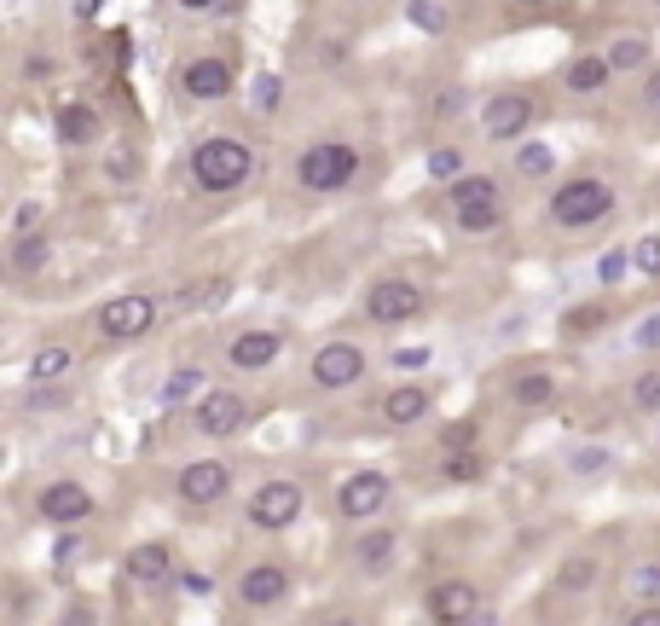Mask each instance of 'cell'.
Segmentation results:
<instances>
[{
    "instance_id": "1",
    "label": "cell",
    "mask_w": 660,
    "mask_h": 626,
    "mask_svg": "<svg viewBox=\"0 0 660 626\" xmlns=\"http://www.w3.org/2000/svg\"><path fill=\"white\" fill-rule=\"evenodd\" d=\"M185 169H192V186H197V192L226 197V192H243V186L255 180V151H250V139L209 134V139H197V146H192Z\"/></svg>"
},
{
    "instance_id": "2",
    "label": "cell",
    "mask_w": 660,
    "mask_h": 626,
    "mask_svg": "<svg viewBox=\"0 0 660 626\" xmlns=\"http://www.w3.org/2000/svg\"><path fill=\"white\" fill-rule=\"evenodd\" d=\"M614 209H621V197H614V186L603 174H568L545 204L550 227H562V232H591L603 220H614Z\"/></svg>"
},
{
    "instance_id": "3",
    "label": "cell",
    "mask_w": 660,
    "mask_h": 626,
    "mask_svg": "<svg viewBox=\"0 0 660 626\" xmlns=\"http://www.w3.org/2000/svg\"><path fill=\"white\" fill-rule=\"evenodd\" d=\"M360 169H365L360 146H348V139H319V146H307L296 157V186L314 192V197H337L360 180Z\"/></svg>"
},
{
    "instance_id": "4",
    "label": "cell",
    "mask_w": 660,
    "mask_h": 626,
    "mask_svg": "<svg viewBox=\"0 0 660 626\" xmlns=\"http://www.w3.org/2000/svg\"><path fill=\"white\" fill-rule=\"evenodd\" d=\"M446 197H452V220L464 232H492L504 220V186L492 174H458L446 186Z\"/></svg>"
},
{
    "instance_id": "5",
    "label": "cell",
    "mask_w": 660,
    "mask_h": 626,
    "mask_svg": "<svg viewBox=\"0 0 660 626\" xmlns=\"http://www.w3.org/2000/svg\"><path fill=\"white\" fill-rule=\"evenodd\" d=\"M301 504H307L301 481H291V476H266L261 488L243 499V516H250V528H261V534H284V528H291V522L301 516Z\"/></svg>"
},
{
    "instance_id": "6",
    "label": "cell",
    "mask_w": 660,
    "mask_h": 626,
    "mask_svg": "<svg viewBox=\"0 0 660 626\" xmlns=\"http://www.w3.org/2000/svg\"><path fill=\"white\" fill-rule=\"evenodd\" d=\"M250 418H255V407H250V395H238V389H203L192 400V430L209 435V441L243 435V430H250Z\"/></svg>"
},
{
    "instance_id": "7",
    "label": "cell",
    "mask_w": 660,
    "mask_h": 626,
    "mask_svg": "<svg viewBox=\"0 0 660 626\" xmlns=\"http://www.w3.org/2000/svg\"><path fill=\"white\" fill-rule=\"evenodd\" d=\"M423 308H429V296L411 285V278H400V273H388V278H377V285L365 291V319H371V326H383V331L411 326Z\"/></svg>"
},
{
    "instance_id": "8",
    "label": "cell",
    "mask_w": 660,
    "mask_h": 626,
    "mask_svg": "<svg viewBox=\"0 0 660 626\" xmlns=\"http://www.w3.org/2000/svg\"><path fill=\"white\" fill-rule=\"evenodd\" d=\"M157 319H162V301L146 296V291H128V296H111L105 308H99V337L139 342V337H151Z\"/></svg>"
},
{
    "instance_id": "9",
    "label": "cell",
    "mask_w": 660,
    "mask_h": 626,
    "mask_svg": "<svg viewBox=\"0 0 660 626\" xmlns=\"http://www.w3.org/2000/svg\"><path fill=\"white\" fill-rule=\"evenodd\" d=\"M365 372H371V354L360 342H325V349L307 360V377H314V389H325V395L354 389V383H365Z\"/></svg>"
},
{
    "instance_id": "10",
    "label": "cell",
    "mask_w": 660,
    "mask_h": 626,
    "mask_svg": "<svg viewBox=\"0 0 660 626\" xmlns=\"http://www.w3.org/2000/svg\"><path fill=\"white\" fill-rule=\"evenodd\" d=\"M533 116H539L533 93L527 88H504V93H492L481 105V134L492 139V146H510V139H522L533 128Z\"/></svg>"
},
{
    "instance_id": "11",
    "label": "cell",
    "mask_w": 660,
    "mask_h": 626,
    "mask_svg": "<svg viewBox=\"0 0 660 626\" xmlns=\"http://www.w3.org/2000/svg\"><path fill=\"white\" fill-rule=\"evenodd\" d=\"M388 499H395V481L383 470H354V476H342V488H337V516L342 522H377Z\"/></svg>"
},
{
    "instance_id": "12",
    "label": "cell",
    "mask_w": 660,
    "mask_h": 626,
    "mask_svg": "<svg viewBox=\"0 0 660 626\" xmlns=\"http://www.w3.org/2000/svg\"><path fill=\"white\" fill-rule=\"evenodd\" d=\"M174 493L185 504H197V511H209V504H220L226 493H232V464H226V458H192L174 476Z\"/></svg>"
},
{
    "instance_id": "13",
    "label": "cell",
    "mask_w": 660,
    "mask_h": 626,
    "mask_svg": "<svg viewBox=\"0 0 660 626\" xmlns=\"http://www.w3.org/2000/svg\"><path fill=\"white\" fill-rule=\"evenodd\" d=\"M180 93L185 99H197V105H220V99H232V65H226V58H215V53H203V58H185L180 65Z\"/></svg>"
},
{
    "instance_id": "14",
    "label": "cell",
    "mask_w": 660,
    "mask_h": 626,
    "mask_svg": "<svg viewBox=\"0 0 660 626\" xmlns=\"http://www.w3.org/2000/svg\"><path fill=\"white\" fill-rule=\"evenodd\" d=\"M35 511L47 516V522H58V528H76V522H88L93 511H99V499L81 488V481H47V488L35 493Z\"/></svg>"
},
{
    "instance_id": "15",
    "label": "cell",
    "mask_w": 660,
    "mask_h": 626,
    "mask_svg": "<svg viewBox=\"0 0 660 626\" xmlns=\"http://www.w3.org/2000/svg\"><path fill=\"white\" fill-rule=\"evenodd\" d=\"M232 592H238L243 610H278V603L291 597V569H284V562H250Z\"/></svg>"
},
{
    "instance_id": "16",
    "label": "cell",
    "mask_w": 660,
    "mask_h": 626,
    "mask_svg": "<svg viewBox=\"0 0 660 626\" xmlns=\"http://www.w3.org/2000/svg\"><path fill=\"white\" fill-rule=\"evenodd\" d=\"M122 569H128L134 585H146V592H157V585H174V574H180V569H174V545H169V539H139Z\"/></svg>"
},
{
    "instance_id": "17",
    "label": "cell",
    "mask_w": 660,
    "mask_h": 626,
    "mask_svg": "<svg viewBox=\"0 0 660 626\" xmlns=\"http://www.w3.org/2000/svg\"><path fill=\"white\" fill-rule=\"evenodd\" d=\"M429 412H435V395H429L423 383H395V389L377 400V418L388 430H411V423H423Z\"/></svg>"
},
{
    "instance_id": "18",
    "label": "cell",
    "mask_w": 660,
    "mask_h": 626,
    "mask_svg": "<svg viewBox=\"0 0 660 626\" xmlns=\"http://www.w3.org/2000/svg\"><path fill=\"white\" fill-rule=\"evenodd\" d=\"M429 615L435 621H476L481 615V585L476 580H435L429 585Z\"/></svg>"
},
{
    "instance_id": "19",
    "label": "cell",
    "mask_w": 660,
    "mask_h": 626,
    "mask_svg": "<svg viewBox=\"0 0 660 626\" xmlns=\"http://www.w3.org/2000/svg\"><path fill=\"white\" fill-rule=\"evenodd\" d=\"M395 551H400V534L383 528V522H360V539H354V569L360 574H388L395 569Z\"/></svg>"
},
{
    "instance_id": "20",
    "label": "cell",
    "mask_w": 660,
    "mask_h": 626,
    "mask_svg": "<svg viewBox=\"0 0 660 626\" xmlns=\"http://www.w3.org/2000/svg\"><path fill=\"white\" fill-rule=\"evenodd\" d=\"M278 354H284L278 331H238L232 342H226V366L232 372H266Z\"/></svg>"
},
{
    "instance_id": "21",
    "label": "cell",
    "mask_w": 660,
    "mask_h": 626,
    "mask_svg": "<svg viewBox=\"0 0 660 626\" xmlns=\"http://www.w3.org/2000/svg\"><path fill=\"white\" fill-rule=\"evenodd\" d=\"M614 82V65H608V53H573L568 65H562V88L573 99H591V93H603Z\"/></svg>"
},
{
    "instance_id": "22",
    "label": "cell",
    "mask_w": 660,
    "mask_h": 626,
    "mask_svg": "<svg viewBox=\"0 0 660 626\" xmlns=\"http://www.w3.org/2000/svg\"><path fill=\"white\" fill-rule=\"evenodd\" d=\"M603 585V557L596 551H573L562 569H556V592L562 597H585V592H596Z\"/></svg>"
},
{
    "instance_id": "23",
    "label": "cell",
    "mask_w": 660,
    "mask_h": 626,
    "mask_svg": "<svg viewBox=\"0 0 660 626\" xmlns=\"http://www.w3.org/2000/svg\"><path fill=\"white\" fill-rule=\"evenodd\" d=\"M232 296V278H203V285H180L174 296H169V308L174 314H209V308H220V301Z\"/></svg>"
},
{
    "instance_id": "24",
    "label": "cell",
    "mask_w": 660,
    "mask_h": 626,
    "mask_svg": "<svg viewBox=\"0 0 660 626\" xmlns=\"http://www.w3.org/2000/svg\"><path fill=\"white\" fill-rule=\"evenodd\" d=\"M556 400V377L550 372H522L510 383V407H522V412H545Z\"/></svg>"
},
{
    "instance_id": "25",
    "label": "cell",
    "mask_w": 660,
    "mask_h": 626,
    "mask_svg": "<svg viewBox=\"0 0 660 626\" xmlns=\"http://www.w3.org/2000/svg\"><path fill=\"white\" fill-rule=\"evenodd\" d=\"M53 261V244H47V232H18L12 238V273H41Z\"/></svg>"
},
{
    "instance_id": "26",
    "label": "cell",
    "mask_w": 660,
    "mask_h": 626,
    "mask_svg": "<svg viewBox=\"0 0 660 626\" xmlns=\"http://www.w3.org/2000/svg\"><path fill=\"white\" fill-rule=\"evenodd\" d=\"M93 134H99L93 105H65L58 111V139H65V146H93Z\"/></svg>"
},
{
    "instance_id": "27",
    "label": "cell",
    "mask_w": 660,
    "mask_h": 626,
    "mask_svg": "<svg viewBox=\"0 0 660 626\" xmlns=\"http://www.w3.org/2000/svg\"><path fill=\"white\" fill-rule=\"evenodd\" d=\"M608 65H614V76L649 70V35H621V42L608 47Z\"/></svg>"
},
{
    "instance_id": "28",
    "label": "cell",
    "mask_w": 660,
    "mask_h": 626,
    "mask_svg": "<svg viewBox=\"0 0 660 626\" xmlns=\"http://www.w3.org/2000/svg\"><path fill=\"white\" fill-rule=\"evenodd\" d=\"M70 366H76V354L65 349V342H53V349H41L30 360V383H53V377H65Z\"/></svg>"
},
{
    "instance_id": "29",
    "label": "cell",
    "mask_w": 660,
    "mask_h": 626,
    "mask_svg": "<svg viewBox=\"0 0 660 626\" xmlns=\"http://www.w3.org/2000/svg\"><path fill=\"white\" fill-rule=\"evenodd\" d=\"M626 400H631V412L655 418V412H660V366L637 372V377H631V389H626Z\"/></svg>"
},
{
    "instance_id": "30",
    "label": "cell",
    "mask_w": 660,
    "mask_h": 626,
    "mask_svg": "<svg viewBox=\"0 0 660 626\" xmlns=\"http://www.w3.org/2000/svg\"><path fill=\"white\" fill-rule=\"evenodd\" d=\"M209 383H203V372L197 366H180V372H169V383H162V400L169 407H185V400H197Z\"/></svg>"
},
{
    "instance_id": "31",
    "label": "cell",
    "mask_w": 660,
    "mask_h": 626,
    "mask_svg": "<svg viewBox=\"0 0 660 626\" xmlns=\"http://www.w3.org/2000/svg\"><path fill=\"white\" fill-rule=\"evenodd\" d=\"M458 174H469V163H464V151H458V146H435V151H429V180L452 186Z\"/></svg>"
},
{
    "instance_id": "32",
    "label": "cell",
    "mask_w": 660,
    "mask_h": 626,
    "mask_svg": "<svg viewBox=\"0 0 660 626\" xmlns=\"http://www.w3.org/2000/svg\"><path fill=\"white\" fill-rule=\"evenodd\" d=\"M626 592L637 603H660V562H637V569H626Z\"/></svg>"
},
{
    "instance_id": "33",
    "label": "cell",
    "mask_w": 660,
    "mask_h": 626,
    "mask_svg": "<svg viewBox=\"0 0 660 626\" xmlns=\"http://www.w3.org/2000/svg\"><path fill=\"white\" fill-rule=\"evenodd\" d=\"M406 18H411L423 35H446V12L435 7V0H406Z\"/></svg>"
},
{
    "instance_id": "34",
    "label": "cell",
    "mask_w": 660,
    "mask_h": 626,
    "mask_svg": "<svg viewBox=\"0 0 660 626\" xmlns=\"http://www.w3.org/2000/svg\"><path fill=\"white\" fill-rule=\"evenodd\" d=\"M550 163H556V151H550V146H522V151H515V174H527V180L550 174Z\"/></svg>"
},
{
    "instance_id": "35",
    "label": "cell",
    "mask_w": 660,
    "mask_h": 626,
    "mask_svg": "<svg viewBox=\"0 0 660 626\" xmlns=\"http://www.w3.org/2000/svg\"><path fill=\"white\" fill-rule=\"evenodd\" d=\"M631 268L644 278H660V238H637V244H631Z\"/></svg>"
},
{
    "instance_id": "36",
    "label": "cell",
    "mask_w": 660,
    "mask_h": 626,
    "mask_svg": "<svg viewBox=\"0 0 660 626\" xmlns=\"http://www.w3.org/2000/svg\"><path fill=\"white\" fill-rule=\"evenodd\" d=\"M626 273H637L631 268V250H608L603 261H596V278H603V285H614V278H626Z\"/></svg>"
},
{
    "instance_id": "37",
    "label": "cell",
    "mask_w": 660,
    "mask_h": 626,
    "mask_svg": "<svg viewBox=\"0 0 660 626\" xmlns=\"http://www.w3.org/2000/svg\"><path fill=\"white\" fill-rule=\"evenodd\" d=\"M18 232H41V204H35V197H24V204L12 209V238Z\"/></svg>"
},
{
    "instance_id": "38",
    "label": "cell",
    "mask_w": 660,
    "mask_h": 626,
    "mask_svg": "<svg viewBox=\"0 0 660 626\" xmlns=\"http://www.w3.org/2000/svg\"><path fill=\"white\" fill-rule=\"evenodd\" d=\"M446 476H452V481H476V476H481V458H476V453H452V458H446Z\"/></svg>"
},
{
    "instance_id": "39",
    "label": "cell",
    "mask_w": 660,
    "mask_h": 626,
    "mask_svg": "<svg viewBox=\"0 0 660 626\" xmlns=\"http://www.w3.org/2000/svg\"><path fill=\"white\" fill-rule=\"evenodd\" d=\"M24 76H30V82H53V76H58V58H53V53H30V58H24Z\"/></svg>"
},
{
    "instance_id": "40",
    "label": "cell",
    "mask_w": 660,
    "mask_h": 626,
    "mask_svg": "<svg viewBox=\"0 0 660 626\" xmlns=\"http://www.w3.org/2000/svg\"><path fill=\"white\" fill-rule=\"evenodd\" d=\"M174 585H180V592H192V597H209V592H215V580L203 574V569H180Z\"/></svg>"
},
{
    "instance_id": "41",
    "label": "cell",
    "mask_w": 660,
    "mask_h": 626,
    "mask_svg": "<svg viewBox=\"0 0 660 626\" xmlns=\"http://www.w3.org/2000/svg\"><path fill=\"white\" fill-rule=\"evenodd\" d=\"M388 360H395L400 372H423V366H429V360H435V354H429L423 342H418V349H411V342H406V349H395V354H388Z\"/></svg>"
},
{
    "instance_id": "42",
    "label": "cell",
    "mask_w": 660,
    "mask_h": 626,
    "mask_svg": "<svg viewBox=\"0 0 660 626\" xmlns=\"http://www.w3.org/2000/svg\"><path fill=\"white\" fill-rule=\"evenodd\" d=\"M111 180H116V186H128V180H134V151L128 146L111 151Z\"/></svg>"
},
{
    "instance_id": "43",
    "label": "cell",
    "mask_w": 660,
    "mask_h": 626,
    "mask_svg": "<svg viewBox=\"0 0 660 626\" xmlns=\"http://www.w3.org/2000/svg\"><path fill=\"white\" fill-rule=\"evenodd\" d=\"M644 111L660 116V70H649V82H644Z\"/></svg>"
},
{
    "instance_id": "44",
    "label": "cell",
    "mask_w": 660,
    "mask_h": 626,
    "mask_svg": "<svg viewBox=\"0 0 660 626\" xmlns=\"http://www.w3.org/2000/svg\"><path fill=\"white\" fill-rule=\"evenodd\" d=\"M631 626H660V603H637V610H631Z\"/></svg>"
},
{
    "instance_id": "45",
    "label": "cell",
    "mask_w": 660,
    "mask_h": 626,
    "mask_svg": "<svg viewBox=\"0 0 660 626\" xmlns=\"http://www.w3.org/2000/svg\"><path fill=\"white\" fill-rule=\"evenodd\" d=\"M30 407H35V412H41V407H65V395H58V389L41 395V389H35V395H30Z\"/></svg>"
},
{
    "instance_id": "46",
    "label": "cell",
    "mask_w": 660,
    "mask_h": 626,
    "mask_svg": "<svg viewBox=\"0 0 660 626\" xmlns=\"http://www.w3.org/2000/svg\"><path fill=\"white\" fill-rule=\"evenodd\" d=\"M215 7H226V0H180V12H215Z\"/></svg>"
},
{
    "instance_id": "47",
    "label": "cell",
    "mask_w": 660,
    "mask_h": 626,
    "mask_svg": "<svg viewBox=\"0 0 660 626\" xmlns=\"http://www.w3.org/2000/svg\"><path fill=\"white\" fill-rule=\"evenodd\" d=\"M105 12V0H76V18H99Z\"/></svg>"
},
{
    "instance_id": "48",
    "label": "cell",
    "mask_w": 660,
    "mask_h": 626,
    "mask_svg": "<svg viewBox=\"0 0 660 626\" xmlns=\"http://www.w3.org/2000/svg\"><path fill=\"white\" fill-rule=\"evenodd\" d=\"M510 7H527L533 12V7H550V0H510Z\"/></svg>"
},
{
    "instance_id": "49",
    "label": "cell",
    "mask_w": 660,
    "mask_h": 626,
    "mask_svg": "<svg viewBox=\"0 0 660 626\" xmlns=\"http://www.w3.org/2000/svg\"><path fill=\"white\" fill-rule=\"evenodd\" d=\"M649 7H660V0H649Z\"/></svg>"
}]
</instances>
